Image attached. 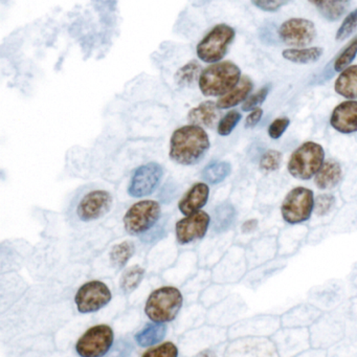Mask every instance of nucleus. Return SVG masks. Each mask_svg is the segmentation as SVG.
<instances>
[{
    "label": "nucleus",
    "instance_id": "obj_8",
    "mask_svg": "<svg viewBox=\"0 0 357 357\" xmlns=\"http://www.w3.org/2000/svg\"><path fill=\"white\" fill-rule=\"evenodd\" d=\"M115 332L108 325L101 324L89 328L79 338L75 349L81 357H102L113 348Z\"/></svg>",
    "mask_w": 357,
    "mask_h": 357
},
{
    "label": "nucleus",
    "instance_id": "obj_36",
    "mask_svg": "<svg viewBox=\"0 0 357 357\" xmlns=\"http://www.w3.org/2000/svg\"><path fill=\"white\" fill-rule=\"evenodd\" d=\"M258 9L264 12H277L289 3V0H251Z\"/></svg>",
    "mask_w": 357,
    "mask_h": 357
},
{
    "label": "nucleus",
    "instance_id": "obj_27",
    "mask_svg": "<svg viewBox=\"0 0 357 357\" xmlns=\"http://www.w3.org/2000/svg\"><path fill=\"white\" fill-rule=\"evenodd\" d=\"M200 65L197 61H190L186 63L184 66H182L175 75L176 82L178 85L182 86H191L194 84L196 81L200 80Z\"/></svg>",
    "mask_w": 357,
    "mask_h": 357
},
{
    "label": "nucleus",
    "instance_id": "obj_31",
    "mask_svg": "<svg viewBox=\"0 0 357 357\" xmlns=\"http://www.w3.org/2000/svg\"><path fill=\"white\" fill-rule=\"evenodd\" d=\"M357 56V36L346 46L344 50L340 52V56L336 58L334 62V70L336 72H342L345 68L350 66L351 63Z\"/></svg>",
    "mask_w": 357,
    "mask_h": 357
},
{
    "label": "nucleus",
    "instance_id": "obj_7",
    "mask_svg": "<svg viewBox=\"0 0 357 357\" xmlns=\"http://www.w3.org/2000/svg\"><path fill=\"white\" fill-rule=\"evenodd\" d=\"M314 192L306 186L292 188L281 204V215L287 224L297 225L311 218L314 212Z\"/></svg>",
    "mask_w": 357,
    "mask_h": 357
},
{
    "label": "nucleus",
    "instance_id": "obj_15",
    "mask_svg": "<svg viewBox=\"0 0 357 357\" xmlns=\"http://www.w3.org/2000/svg\"><path fill=\"white\" fill-rule=\"evenodd\" d=\"M210 197V186L206 182H197L193 184L188 192L182 196L178 202V210L182 215L194 214L202 211L208 204Z\"/></svg>",
    "mask_w": 357,
    "mask_h": 357
},
{
    "label": "nucleus",
    "instance_id": "obj_26",
    "mask_svg": "<svg viewBox=\"0 0 357 357\" xmlns=\"http://www.w3.org/2000/svg\"><path fill=\"white\" fill-rule=\"evenodd\" d=\"M145 269L139 265L128 267L119 278V288L125 295H129L131 292L135 291L145 277Z\"/></svg>",
    "mask_w": 357,
    "mask_h": 357
},
{
    "label": "nucleus",
    "instance_id": "obj_3",
    "mask_svg": "<svg viewBox=\"0 0 357 357\" xmlns=\"http://www.w3.org/2000/svg\"><path fill=\"white\" fill-rule=\"evenodd\" d=\"M184 304L178 288L164 286L153 290L145 304V314L151 322H166L175 320Z\"/></svg>",
    "mask_w": 357,
    "mask_h": 357
},
{
    "label": "nucleus",
    "instance_id": "obj_6",
    "mask_svg": "<svg viewBox=\"0 0 357 357\" xmlns=\"http://www.w3.org/2000/svg\"><path fill=\"white\" fill-rule=\"evenodd\" d=\"M235 36L236 32L232 26L217 24L198 42L196 46L198 59L209 64L220 62L234 41Z\"/></svg>",
    "mask_w": 357,
    "mask_h": 357
},
{
    "label": "nucleus",
    "instance_id": "obj_10",
    "mask_svg": "<svg viewBox=\"0 0 357 357\" xmlns=\"http://www.w3.org/2000/svg\"><path fill=\"white\" fill-rule=\"evenodd\" d=\"M164 176V169L158 162H148L133 171L127 193L133 198H144L153 194Z\"/></svg>",
    "mask_w": 357,
    "mask_h": 357
},
{
    "label": "nucleus",
    "instance_id": "obj_16",
    "mask_svg": "<svg viewBox=\"0 0 357 357\" xmlns=\"http://www.w3.org/2000/svg\"><path fill=\"white\" fill-rule=\"evenodd\" d=\"M342 178V168L336 160H325L324 165L314 176V184L320 191H331L340 184Z\"/></svg>",
    "mask_w": 357,
    "mask_h": 357
},
{
    "label": "nucleus",
    "instance_id": "obj_24",
    "mask_svg": "<svg viewBox=\"0 0 357 357\" xmlns=\"http://www.w3.org/2000/svg\"><path fill=\"white\" fill-rule=\"evenodd\" d=\"M232 173V165L229 162H213L204 168L202 171V180L206 184H221Z\"/></svg>",
    "mask_w": 357,
    "mask_h": 357
},
{
    "label": "nucleus",
    "instance_id": "obj_14",
    "mask_svg": "<svg viewBox=\"0 0 357 357\" xmlns=\"http://www.w3.org/2000/svg\"><path fill=\"white\" fill-rule=\"evenodd\" d=\"M330 125L342 135L357 133V101L347 100L338 104L332 111Z\"/></svg>",
    "mask_w": 357,
    "mask_h": 357
},
{
    "label": "nucleus",
    "instance_id": "obj_28",
    "mask_svg": "<svg viewBox=\"0 0 357 357\" xmlns=\"http://www.w3.org/2000/svg\"><path fill=\"white\" fill-rule=\"evenodd\" d=\"M283 154L279 150L269 149L261 155L259 169L262 172H275L281 168Z\"/></svg>",
    "mask_w": 357,
    "mask_h": 357
},
{
    "label": "nucleus",
    "instance_id": "obj_37",
    "mask_svg": "<svg viewBox=\"0 0 357 357\" xmlns=\"http://www.w3.org/2000/svg\"><path fill=\"white\" fill-rule=\"evenodd\" d=\"M262 117L263 110L262 108H260V107H257V108L249 111V115H247V119H245V128L251 129V128L255 127V126L260 123V121L262 119Z\"/></svg>",
    "mask_w": 357,
    "mask_h": 357
},
{
    "label": "nucleus",
    "instance_id": "obj_11",
    "mask_svg": "<svg viewBox=\"0 0 357 357\" xmlns=\"http://www.w3.org/2000/svg\"><path fill=\"white\" fill-rule=\"evenodd\" d=\"M279 37L286 46L304 48L309 46L316 39V24L305 18H291L284 21L280 26Z\"/></svg>",
    "mask_w": 357,
    "mask_h": 357
},
{
    "label": "nucleus",
    "instance_id": "obj_13",
    "mask_svg": "<svg viewBox=\"0 0 357 357\" xmlns=\"http://www.w3.org/2000/svg\"><path fill=\"white\" fill-rule=\"evenodd\" d=\"M211 223L212 217L204 211H198L194 214L188 215L175 224L176 240L182 245L202 240L206 237Z\"/></svg>",
    "mask_w": 357,
    "mask_h": 357
},
{
    "label": "nucleus",
    "instance_id": "obj_38",
    "mask_svg": "<svg viewBox=\"0 0 357 357\" xmlns=\"http://www.w3.org/2000/svg\"><path fill=\"white\" fill-rule=\"evenodd\" d=\"M258 226H259V221H258V219H249V220L243 222L242 226H241V231H242L244 234H247V233L255 232Z\"/></svg>",
    "mask_w": 357,
    "mask_h": 357
},
{
    "label": "nucleus",
    "instance_id": "obj_23",
    "mask_svg": "<svg viewBox=\"0 0 357 357\" xmlns=\"http://www.w3.org/2000/svg\"><path fill=\"white\" fill-rule=\"evenodd\" d=\"M324 54V50L318 46L314 48H291L284 50L282 56L290 62L297 64H310L318 62Z\"/></svg>",
    "mask_w": 357,
    "mask_h": 357
},
{
    "label": "nucleus",
    "instance_id": "obj_25",
    "mask_svg": "<svg viewBox=\"0 0 357 357\" xmlns=\"http://www.w3.org/2000/svg\"><path fill=\"white\" fill-rule=\"evenodd\" d=\"M135 253V245L133 241H123V242L113 245L109 251V260H110L111 265L117 271L124 269L129 262V260L133 257Z\"/></svg>",
    "mask_w": 357,
    "mask_h": 357
},
{
    "label": "nucleus",
    "instance_id": "obj_34",
    "mask_svg": "<svg viewBox=\"0 0 357 357\" xmlns=\"http://www.w3.org/2000/svg\"><path fill=\"white\" fill-rule=\"evenodd\" d=\"M269 90H271V86H269V85H267V86L259 89L257 93H253L251 97H247V100L243 102L242 110L251 111L253 109L260 107V105H262L263 103H264V101L267 100Z\"/></svg>",
    "mask_w": 357,
    "mask_h": 357
},
{
    "label": "nucleus",
    "instance_id": "obj_32",
    "mask_svg": "<svg viewBox=\"0 0 357 357\" xmlns=\"http://www.w3.org/2000/svg\"><path fill=\"white\" fill-rule=\"evenodd\" d=\"M180 354L177 346L172 342H162L158 346L150 347L142 354L144 357H177Z\"/></svg>",
    "mask_w": 357,
    "mask_h": 357
},
{
    "label": "nucleus",
    "instance_id": "obj_5",
    "mask_svg": "<svg viewBox=\"0 0 357 357\" xmlns=\"http://www.w3.org/2000/svg\"><path fill=\"white\" fill-rule=\"evenodd\" d=\"M162 216V206L155 200H141L128 209L124 215L125 232L131 236L141 237L155 226Z\"/></svg>",
    "mask_w": 357,
    "mask_h": 357
},
{
    "label": "nucleus",
    "instance_id": "obj_35",
    "mask_svg": "<svg viewBox=\"0 0 357 357\" xmlns=\"http://www.w3.org/2000/svg\"><path fill=\"white\" fill-rule=\"evenodd\" d=\"M289 125L290 119L288 117H278V119H273L269 125V130H267L269 137L271 139H275V141L281 139Z\"/></svg>",
    "mask_w": 357,
    "mask_h": 357
},
{
    "label": "nucleus",
    "instance_id": "obj_1",
    "mask_svg": "<svg viewBox=\"0 0 357 357\" xmlns=\"http://www.w3.org/2000/svg\"><path fill=\"white\" fill-rule=\"evenodd\" d=\"M210 147V137L204 127L190 124L172 133L169 156L175 164L189 167L198 164Z\"/></svg>",
    "mask_w": 357,
    "mask_h": 357
},
{
    "label": "nucleus",
    "instance_id": "obj_12",
    "mask_svg": "<svg viewBox=\"0 0 357 357\" xmlns=\"http://www.w3.org/2000/svg\"><path fill=\"white\" fill-rule=\"evenodd\" d=\"M113 195L106 190H93L83 196L77 206V216L82 222L102 218L113 208Z\"/></svg>",
    "mask_w": 357,
    "mask_h": 357
},
{
    "label": "nucleus",
    "instance_id": "obj_20",
    "mask_svg": "<svg viewBox=\"0 0 357 357\" xmlns=\"http://www.w3.org/2000/svg\"><path fill=\"white\" fill-rule=\"evenodd\" d=\"M334 90L347 100L357 99V65L342 70L334 83Z\"/></svg>",
    "mask_w": 357,
    "mask_h": 357
},
{
    "label": "nucleus",
    "instance_id": "obj_21",
    "mask_svg": "<svg viewBox=\"0 0 357 357\" xmlns=\"http://www.w3.org/2000/svg\"><path fill=\"white\" fill-rule=\"evenodd\" d=\"M236 218V208L231 202H223L219 204L213 212V231L216 234L226 232L233 226Z\"/></svg>",
    "mask_w": 357,
    "mask_h": 357
},
{
    "label": "nucleus",
    "instance_id": "obj_17",
    "mask_svg": "<svg viewBox=\"0 0 357 357\" xmlns=\"http://www.w3.org/2000/svg\"><path fill=\"white\" fill-rule=\"evenodd\" d=\"M219 109L214 101H204L189 111L188 121L193 125L213 128L219 122Z\"/></svg>",
    "mask_w": 357,
    "mask_h": 357
},
{
    "label": "nucleus",
    "instance_id": "obj_18",
    "mask_svg": "<svg viewBox=\"0 0 357 357\" xmlns=\"http://www.w3.org/2000/svg\"><path fill=\"white\" fill-rule=\"evenodd\" d=\"M253 81L251 78L247 76L242 77L232 90L219 97L216 102L217 106L220 109H230L238 106L247 100L249 93L253 90Z\"/></svg>",
    "mask_w": 357,
    "mask_h": 357
},
{
    "label": "nucleus",
    "instance_id": "obj_2",
    "mask_svg": "<svg viewBox=\"0 0 357 357\" xmlns=\"http://www.w3.org/2000/svg\"><path fill=\"white\" fill-rule=\"evenodd\" d=\"M238 65L231 61L213 63L200 74L198 85L206 97H222L232 90L241 80Z\"/></svg>",
    "mask_w": 357,
    "mask_h": 357
},
{
    "label": "nucleus",
    "instance_id": "obj_9",
    "mask_svg": "<svg viewBox=\"0 0 357 357\" xmlns=\"http://www.w3.org/2000/svg\"><path fill=\"white\" fill-rule=\"evenodd\" d=\"M113 300L110 288L99 280H93L83 284L76 296L75 304L80 313H95L106 307Z\"/></svg>",
    "mask_w": 357,
    "mask_h": 357
},
{
    "label": "nucleus",
    "instance_id": "obj_19",
    "mask_svg": "<svg viewBox=\"0 0 357 357\" xmlns=\"http://www.w3.org/2000/svg\"><path fill=\"white\" fill-rule=\"evenodd\" d=\"M168 328L162 322H152L135 334V340L137 346L142 348H150L156 346L165 340Z\"/></svg>",
    "mask_w": 357,
    "mask_h": 357
},
{
    "label": "nucleus",
    "instance_id": "obj_22",
    "mask_svg": "<svg viewBox=\"0 0 357 357\" xmlns=\"http://www.w3.org/2000/svg\"><path fill=\"white\" fill-rule=\"evenodd\" d=\"M320 12L325 19L336 21L350 6V0H308Z\"/></svg>",
    "mask_w": 357,
    "mask_h": 357
},
{
    "label": "nucleus",
    "instance_id": "obj_4",
    "mask_svg": "<svg viewBox=\"0 0 357 357\" xmlns=\"http://www.w3.org/2000/svg\"><path fill=\"white\" fill-rule=\"evenodd\" d=\"M325 152L320 144L308 141L300 145L292 152L287 164V171L296 180H312L324 165Z\"/></svg>",
    "mask_w": 357,
    "mask_h": 357
},
{
    "label": "nucleus",
    "instance_id": "obj_29",
    "mask_svg": "<svg viewBox=\"0 0 357 357\" xmlns=\"http://www.w3.org/2000/svg\"><path fill=\"white\" fill-rule=\"evenodd\" d=\"M241 119H242V115L238 110L229 111L219 119L217 133L220 137H229L240 123Z\"/></svg>",
    "mask_w": 357,
    "mask_h": 357
},
{
    "label": "nucleus",
    "instance_id": "obj_30",
    "mask_svg": "<svg viewBox=\"0 0 357 357\" xmlns=\"http://www.w3.org/2000/svg\"><path fill=\"white\" fill-rule=\"evenodd\" d=\"M336 206V197L331 193L318 195L314 200V214L318 217L329 215Z\"/></svg>",
    "mask_w": 357,
    "mask_h": 357
},
{
    "label": "nucleus",
    "instance_id": "obj_33",
    "mask_svg": "<svg viewBox=\"0 0 357 357\" xmlns=\"http://www.w3.org/2000/svg\"><path fill=\"white\" fill-rule=\"evenodd\" d=\"M357 28V9L351 12L344 21L340 24V28L336 32V39L338 41H344L350 37Z\"/></svg>",
    "mask_w": 357,
    "mask_h": 357
}]
</instances>
